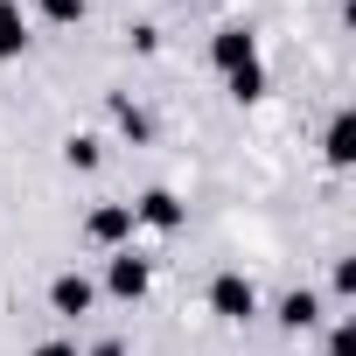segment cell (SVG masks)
I'll list each match as a JSON object with an SVG mask.
<instances>
[{"label": "cell", "mask_w": 356, "mask_h": 356, "mask_svg": "<svg viewBox=\"0 0 356 356\" xmlns=\"http://www.w3.org/2000/svg\"><path fill=\"white\" fill-rule=\"evenodd\" d=\"M203 300H210V314H217V321H231V328L259 321V307H266V300H259V280H252V273H238V266L210 273V293H203Z\"/></svg>", "instance_id": "obj_1"}, {"label": "cell", "mask_w": 356, "mask_h": 356, "mask_svg": "<svg viewBox=\"0 0 356 356\" xmlns=\"http://www.w3.org/2000/svg\"><path fill=\"white\" fill-rule=\"evenodd\" d=\"M98 293H112L119 307H140L147 293H154V259L147 252H105V280H98Z\"/></svg>", "instance_id": "obj_2"}, {"label": "cell", "mask_w": 356, "mask_h": 356, "mask_svg": "<svg viewBox=\"0 0 356 356\" xmlns=\"http://www.w3.org/2000/svg\"><path fill=\"white\" fill-rule=\"evenodd\" d=\"M77 238L91 252H126L133 245V203H91L84 224H77Z\"/></svg>", "instance_id": "obj_3"}, {"label": "cell", "mask_w": 356, "mask_h": 356, "mask_svg": "<svg viewBox=\"0 0 356 356\" xmlns=\"http://www.w3.org/2000/svg\"><path fill=\"white\" fill-rule=\"evenodd\" d=\"M210 63H217L224 77L266 63V56H259V29H252V22H224V29H210Z\"/></svg>", "instance_id": "obj_4"}, {"label": "cell", "mask_w": 356, "mask_h": 356, "mask_svg": "<svg viewBox=\"0 0 356 356\" xmlns=\"http://www.w3.org/2000/svg\"><path fill=\"white\" fill-rule=\"evenodd\" d=\"M182 224H189V203L175 196V189H161V182H154V189H140V196H133V231H161V238H175Z\"/></svg>", "instance_id": "obj_5"}, {"label": "cell", "mask_w": 356, "mask_h": 356, "mask_svg": "<svg viewBox=\"0 0 356 356\" xmlns=\"http://www.w3.org/2000/svg\"><path fill=\"white\" fill-rule=\"evenodd\" d=\"M91 307H98V280L77 273V266H63V273L49 280V314H56V321H84Z\"/></svg>", "instance_id": "obj_6"}, {"label": "cell", "mask_w": 356, "mask_h": 356, "mask_svg": "<svg viewBox=\"0 0 356 356\" xmlns=\"http://www.w3.org/2000/svg\"><path fill=\"white\" fill-rule=\"evenodd\" d=\"M273 321H280L286 335H307V328H321V321H328V300H321L314 286H286V293H280V307H273Z\"/></svg>", "instance_id": "obj_7"}, {"label": "cell", "mask_w": 356, "mask_h": 356, "mask_svg": "<svg viewBox=\"0 0 356 356\" xmlns=\"http://www.w3.org/2000/svg\"><path fill=\"white\" fill-rule=\"evenodd\" d=\"M321 161H328V168H349V161H356V112H349V105L328 112V126H321Z\"/></svg>", "instance_id": "obj_8"}, {"label": "cell", "mask_w": 356, "mask_h": 356, "mask_svg": "<svg viewBox=\"0 0 356 356\" xmlns=\"http://www.w3.org/2000/svg\"><path fill=\"white\" fill-rule=\"evenodd\" d=\"M29 15H22V0H0V63H22L29 56Z\"/></svg>", "instance_id": "obj_9"}, {"label": "cell", "mask_w": 356, "mask_h": 356, "mask_svg": "<svg viewBox=\"0 0 356 356\" xmlns=\"http://www.w3.org/2000/svg\"><path fill=\"white\" fill-rule=\"evenodd\" d=\"M105 105H112V126H119V133H126L133 147H147V140H154V119H147V105H133L126 91H112Z\"/></svg>", "instance_id": "obj_10"}, {"label": "cell", "mask_w": 356, "mask_h": 356, "mask_svg": "<svg viewBox=\"0 0 356 356\" xmlns=\"http://www.w3.org/2000/svg\"><path fill=\"white\" fill-rule=\"evenodd\" d=\"M63 168H70V175H98V168H105V140H98V133H70V140H63Z\"/></svg>", "instance_id": "obj_11"}, {"label": "cell", "mask_w": 356, "mask_h": 356, "mask_svg": "<svg viewBox=\"0 0 356 356\" xmlns=\"http://www.w3.org/2000/svg\"><path fill=\"white\" fill-rule=\"evenodd\" d=\"M266 84H273V77H266V63H252V70H238V77H224V91H231L238 105H259V98H266Z\"/></svg>", "instance_id": "obj_12"}, {"label": "cell", "mask_w": 356, "mask_h": 356, "mask_svg": "<svg viewBox=\"0 0 356 356\" xmlns=\"http://www.w3.org/2000/svg\"><path fill=\"white\" fill-rule=\"evenodd\" d=\"M35 8H42L49 29H77V22L91 15V0H35Z\"/></svg>", "instance_id": "obj_13"}, {"label": "cell", "mask_w": 356, "mask_h": 356, "mask_svg": "<svg viewBox=\"0 0 356 356\" xmlns=\"http://www.w3.org/2000/svg\"><path fill=\"white\" fill-rule=\"evenodd\" d=\"M328 356H356V328H349V314H328Z\"/></svg>", "instance_id": "obj_14"}, {"label": "cell", "mask_w": 356, "mask_h": 356, "mask_svg": "<svg viewBox=\"0 0 356 356\" xmlns=\"http://www.w3.org/2000/svg\"><path fill=\"white\" fill-rule=\"evenodd\" d=\"M356 293V259H335V300Z\"/></svg>", "instance_id": "obj_15"}, {"label": "cell", "mask_w": 356, "mask_h": 356, "mask_svg": "<svg viewBox=\"0 0 356 356\" xmlns=\"http://www.w3.org/2000/svg\"><path fill=\"white\" fill-rule=\"evenodd\" d=\"M29 356H84V349H77V342H70V335H49V342H35V349H29Z\"/></svg>", "instance_id": "obj_16"}, {"label": "cell", "mask_w": 356, "mask_h": 356, "mask_svg": "<svg viewBox=\"0 0 356 356\" xmlns=\"http://www.w3.org/2000/svg\"><path fill=\"white\" fill-rule=\"evenodd\" d=\"M84 356H126V342H119V335H105V342H91Z\"/></svg>", "instance_id": "obj_17"}]
</instances>
